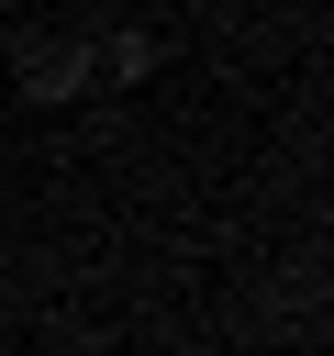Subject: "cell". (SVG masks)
Listing matches in <instances>:
<instances>
[{
	"mask_svg": "<svg viewBox=\"0 0 334 356\" xmlns=\"http://www.w3.org/2000/svg\"><path fill=\"white\" fill-rule=\"evenodd\" d=\"M100 67H111L122 89H134V78H156V33H111V44H100Z\"/></svg>",
	"mask_w": 334,
	"mask_h": 356,
	"instance_id": "7a4b0ae2",
	"label": "cell"
},
{
	"mask_svg": "<svg viewBox=\"0 0 334 356\" xmlns=\"http://www.w3.org/2000/svg\"><path fill=\"white\" fill-rule=\"evenodd\" d=\"M11 89H22V100H78V89H89V56H78V44H22V56H11Z\"/></svg>",
	"mask_w": 334,
	"mask_h": 356,
	"instance_id": "6da1fadb",
	"label": "cell"
}]
</instances>
